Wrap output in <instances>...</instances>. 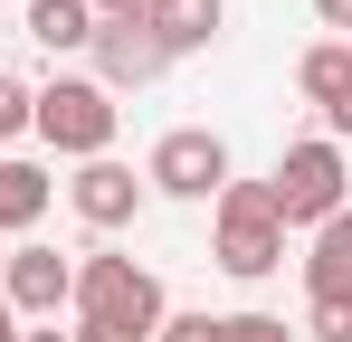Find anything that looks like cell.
<instances>
[{"instance_id":"obj_4","label":"cell","mask_w":352,"mask_h":342,"mask_svg":"<svg viewBox=\"0 0 352 342\" xmlns=\"http://www.w3.org/2000/svg\"><path fill=\"white\" fill-rule=\"evenodd\" d=\"M343 190H352L343 143H324V133H314V143H286V162L267 171V200H276V219H286V228H324L333 209H352Z\"/></svg>"},{"instance_id":"obj_9","label":"cell","mask_w":352,"mask_h":342,"mask_svg":"<svg viewBox=\"0 0 352 342\" xmlns=\"http://www.w3.org/2000/svg\"><path fill=\"white\" fill-rule=\"evenodd\" d=\"M143 29L162 38V57H200L219 29H229V0H153V10H143Z\"/></svg>"},{"instance_id":"obj_10","label":"cell","mask_w":352,"mask_h":342,"mask_svg":"<svg viewBox=\"0 0 352 342\" xmlns=\"http://www.w3.org/2000/svg\"><path fill=\"white\" fill-rule=\"evenodd\" d=\"M305 295H314V304L352 295V209H333V219L314 228V247H305Z\"/></svg>"},{"instance_id":"obj_17","label":"cell","mask_w":352,"mask_h":342,"mask_svg":"<svg viewBox=\"0 0 352 342\" xmlns=\"http://www.w3.org/2000/svg\"><path fill=\"white\" fill-rule=\"evenodd\" d=\"M210 323H219V314H162L153 342H210Z\"/></svg>"},{"instance_id":"obj_13","label":"cell","mask_w":352,"mask_h":342,"mask_svg":"<svg viewBox=\"0 0 352 342\" xmlns=\"http://www.w3.org/2000/svg\"><path fill=\"white\" fill-rule=\"evenodd\" d=\"M29 38H38L48 57L96 48V10H86V0H29Z\"/></svg>"},{"instance_id":"obj_5","label":"cell","mask_w":352,"mask_h":342,"mask_svg":"<svg viewBox=\"0 0 352 342\" xmlns=\"http://www.w3.org/2000/svg\"><path fill=\"white\" fill-rule=\"evenodd\" d=\"M143 190H172V200H219L229 190V143L210 133V124H181L153 143V162H143Z\"/></svg>"},{"instance_id":"obj_11","label":"cell","mask_w":352,"mask_h":342,"mask_svg":"<svg viewBox=\"0 0 352 342\" xmlns=\"http://www.w3.org/2000/svg\"><path fill=\"white\" fill-rule=\"evenodd\" d=\"M48 200H58V181L38 162H0V238H29L48 219Z\"/></svg>"},{"instance_id":"obj_1","label":"cell","mask_w":352,"mask_h":342,"mask_svg":"<svg viewBox=\"0 0 352 342\" xmlns=\"http://www.w3.org/2000/svg\"><path fill=\"white\" fill-rule=\"evenodd\" d=\"M162 276L153 266H133L115 247H96V257H76V323H115V333H162Z\"/></svg>"},{"instance_id":"obj_18","label":"cell","mask_w":352,"mask_h":342,"mask_svg":"<svg viewBox=\"0 0 352 342\" xmlns=\"http://www.w3.org/2000/svg\"><path fill=\"white\" fill-rule=\"evenodd\" d=\"M86 10H96V19H143L153 0H86Z\"/></svg>"},{"instance_id":"obj_19","label":"cell","mask_w":352,"mask_h":342,"mask_svg":"<svg viewBox=\"0 0 352 342\" xmlns=\"http://www.w3.org/2000/svg\"><path fill=\"white\" fill-rule=\"evenodd\" d=\"M324 10V29H352V0H314Z\"/></svg>"},{"instance_id":"obj_15","label":"cell","mask_w":352,"mask_h":342,"mask_svg":"<svg viewBox=\"0 0 352 342\" xmlns=\"http://www.w3.org/2000/svg\"><path fill=\"white\" fill-rule=\"evenodd\" d=\"M305 333H314V342H352V295L314 304V314H305Z\"/></svg>"},{"instance_id":"obj_22","label":"cell","mask_w":352,"mask_h":342,"mask_svg":"<svg viewBox=\"0 0 352 342\" xmlns=\"http://www.w3.org/2000/svg\"><path fill=\"white\" fill-rule=\"evenodd\" d=\"M0 266H10V238H0Z\"/></svg>"},{"instance_id":"obj_21","label":"cell","mask_w":352,"mask_h":342,"mask_svg":"<svg viewBox=\"0 0 352 342\" xmlns=\"http://www.w3.org/2000/svg\"><path fill=\"white\" fill-rule=\"evenodd\" d=\"M19 342H67V333H58V323H38V333H19Z\"/></svg>"},{"instance_id":"obj_16","label":"cell","mask_w":352,"mask_h":342,"mask_svg":"<svg viewBox=\"0 0 352 342\" xmlns=\"http://www.w3.org/2000/svg\"><path fill=\"white\" fill-rule=\"evenodd\" d=\"M29 95H38V86H19V76H0V143H10V133H29Z\"/></svg>"},{"instance_id":"obj_7","label":"cell","mask_w":352,"mask_h":342,"mask_svg":"<svg viewBox=\"0 0 352 342\" xmlns=\"http://www.w3.org/2000/svg\"><path fill=\"white\" fill-rule=\"evenodd\" d=\"M67 209H76L86 228H133V209H143V181H133V162H115V152L76 162V181H67Z\"/></svg>"},{"instance_id":"obj_20","label":"cell","mask_w":352,"mask_h":342,"mask_svg":"<svg viewBox=\"0 0 352 342\" xmlns=\"http://www.w3.org/2000/svg\"><path fill=\"white\" fill-rule=\"evenodd\" d=\"M19 333H29V323H19V314H10V304H0V342H19Z\"/></svg>"},{"instance_id":"obj_8","label":"cell","mask_w":352,"mask_h":342,"mask_svg":"<svg viewBox=\"0 0 352 342\" xmlns=\"http://www.w3.org/2000/svg\"><path fill=\"white\" fill-rule=\"evenodd\" d=\"M172 57H162V38L143 29V19H96V86L115 95V86H153Z\"/></svg>"},{"instance_id":"obj_2","label":"cell","mask_w":352,"mask_h":342,"mask_svg":"<svg viewBox=\"0 0 352 342\" xmlns=\"http://www.w3.org/2000/svg\"><path fill=\"white\" fill-rule=\"evenodd\" d=\"M29 133H38L48 152H76V162H96V152L115 143V95H105L96 76H48V86L29 95Z\"/></svg>"},{"instance_id":"obj_6","label":"cell","mask_w":352,"mask_h":342,"mask_svg":"<svg viewBox=\"0 0 352 342\" xmlns=\"http://www.w3.org/2000/svg\"><path fill=\"white\" fill-rule=\"evenodd\" d=\"M0 304H10L19 323H58V304H76V257H58V247H10Z\"/></svg>"},{"instance_id":"obj_12","label":"cell","mask_w":352,"mask_h":342,"mask_svg":"<svg viewBox=\"0 0 352 342\" xmlns=\"http://www.w3.org/2000/svg\"><path fill=\"white\" fill-rule=\"evenodd\" d=\"M295 86H305V105H352V38H324V48H305V67H295Z\"/></svg>"},{"instance_id":"obj_3","label":"cell","mask_w":352,"mask_h":342,"mask_svg":"<svg viewBox=\"0 0 352 342\" xmlns=\"http://www.w3.org/2000/svg\"><path fill=\"white\" fill-rule=\"evenodd\" d=\"M210 209H219V247H210V257H219L229 276L257 285V276H276V266H286V219H276L267 181H229Z\"/></svg>"},{"instance_id":"obj_14","label":"cell","mask_w":352,"mask_h":342,"mask_svg":"<svg viewBox=\"0 0 352 342\" xmlns=\"http://www.w3.org/2000/svg\"><path fill=\"white\" fill-rule=\"evenodd\" d=\"M210 342H295V323H286V314H219Z\"/></svg>"}]
</instances>
